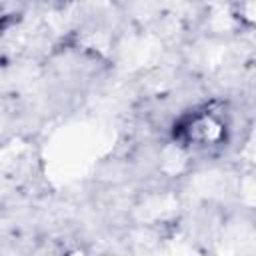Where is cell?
Returning a JSON list of instances; mask_svg holds the SVG:
<instances>
[{
	"mask_svg": "<svg viewBox=\"0 0 256 256\" xmlns=\"http://www.w3.org/2000/svg\"><path fill=\"white\" fill-rule=\"evenodd\" d=\"M230 116L224 104L212 100L182 112L172 124V140L186 150L210 152L228 142Z\"/></svg>",
	"mask_w": 256,
	"mask_h": 256,
	"instance_id": "1",
	"label": "cell"
}]
</instances>
